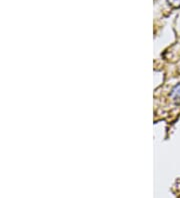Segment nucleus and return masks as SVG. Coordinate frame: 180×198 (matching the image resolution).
Masks as SVG:
<instances>
[{
  "mask_svg": "<svg viewBox=\"0 0 180 198\" xmlns=\"http://www.w3.org/2000/svg\"><path fill=\"white\" fill-rule=\"evenodd\" d=\"M170 96L172 97V99H173V101L176 104H180V83L171 90Z\"/></svg>",
  "mask_w": 180,
  "mask_h": 198,
  "instance_id": "1",
  "label": "nucleus"
},
{
  "mask_svg": "<svg viewBox=\"0 0 180 198\" xmlns=\"http://www.w3.org/2000/svg\"><path fill=\"white\" fill-rule=\"evenodd\" d=\"M167 1L172 7H175V8L180 7V0H167Z\"/></svg>",
  "mask_w": 180,
  "mask_h": 198,
  "instance_id": "2",
  "label": "nucleus"
}]
</instances>
